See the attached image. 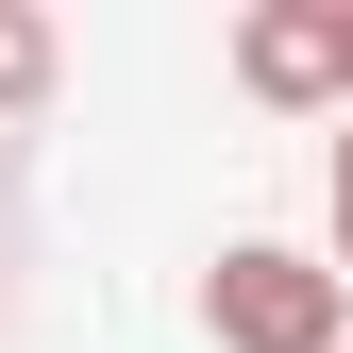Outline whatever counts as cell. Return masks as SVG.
Returning <instances> with one entry per match:
<instances>
[{
	"label": "cell",
	"mask_w": 353,
	"mask_h": 353,
	"mask_svg": "<svg viewBox=\"0 0 353 353\" xmlns=\"http://www.w3.org/2000/svg\"><path fill=\"white\" fill-rule=\"evenodd\" d=\"M202 336L219 353H353V286L320 252H286V236H236L202 270Z\"/></svg>",
	"instance_id": "1"
},
{
	"label": "cell",
	"mask_w": 353,
	"mask_h": 353,
	"mask_svg": "<svg viewBox=\"0 0 353 353\" xmlns=\"http://www.w3.org/2000/svg\"><path fill=\"white\" fill-rule=\"evenodd\" d=\"M236 84L252 101H286V118H353V0H252L236 17Z\"/></svg>",
	"instance_id": "2"
},
{
	"label": "cell",
	"mask_w": 353,
	"mask_h": 353,
	"mask_svg": "<svg viewBox=\"0 0 353 353\" xmlns=\"http://www.w3.org/2000/svg\"><path fill=\"white\" fill-rule=\"evenodd\" d=\"M17 101H51V17L0 0V118H17Z\"/></svg>",
	"instance_id": "3"
},
{
	"label": "cell",
	"mask_w": 353,
	"mask_h": 353,
	"mask_svg": "<svg viewBox=\"0 0 353 353\" xmlns=\"http://www.w3.org/2000/svg\"><path fill=\"white\" fill-rule=\"evenodd\" d=\"M336 270H353V135H336Z\"/></svg>",
	"instance_id": "4"
}]
</instances>
